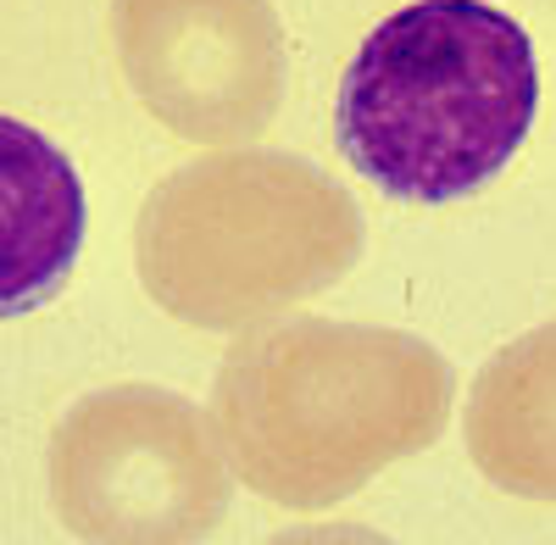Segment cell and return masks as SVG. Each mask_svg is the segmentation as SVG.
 Segmentation results:
<instances>
[{"label":"cell","instance_id":"1","mask_svg":"<svg viewBox=\"0 0 556 545\" xmlns=\"http://www.w3.org/2000/svg\"><path fill=\"white\" fill-rule=\"evenodd\" d=\"M451 362L417 334L290 317L245 334L212 384L235 479L285 512H329L429 451L451 418Z\"/></svg>","mask_w":556,"mask_h":545},{"label":"cell","instance_id":"2","mask_svg":"<svg viewBox=\"0 0 556 545\" xmlns=\"http://www.w3.org/2000/svg\"><path fill=\"white\" fill-rule=\"evenodd\" d=\"M540 106L534 45L490 0H417L362 39L340 84V151L395 201L445 206L518 156Z\"/></svg>","mask_w":556,"mask_h":545},{"label":"cell","instance_id":"3","mask_svg":"<svg viewBox=\"0 0 556 545\" xmlns=\"http://www.w3.org/2000/svg\"><path fill=\"white\" fill-rule=\"evenodd\" d=\"M362 256L356 201L301 156L217 151L167 173L134 217V272L184 329L245 334L340 284Z\"/></svg>","mask_w":556,"mask_h":545},{"label":"cell","instance_id":"4","mask_svg":"<svg viewBox=\"0 0 556 545\" xmlns=\"http://www.w3.org/2000/svg\"><path fill=\"white\" fill-rule=\"evenodd\" d=\"M51 507L78 540H206L235 502L228 451L195 401L156 384L89 390L51 434Z\"/></svg>","mask_w":556,"mask_h":545},{"label":"cell","instance_id":"5","mask_svg":"<svg viewBox=\"0 0 556 545\" xmlns=\"http://www.w3.org/2000/svg\"><path fill=\"white\" fill-rule=\"evenodd\" d=\"M112 56L134 101L190 145H245L285 106L273 0H112Z\"/></svg>","mask_w":556,"mask_h":545},{"label":"cell","instance_id":"6","mask_svg":"<svg viewBox=\"0 0 556 545\" xmlns=\"http://www.w3.org/2000/svg\"><path fill=\"white\" fill-rule=\"evenodd\" d=\"M84 251V185L34 123L0 117V317L45 306Z\"/></svg>","mask_w":556,"mask_h":545},{"label":"cell","instance_id":"7","mask_svg":"<svg viewBox=\"0 0 556 545\" xmlns=\"http://www.w3.org/2000/svg\"><path fill=\"white\" fill-rule=\"evenodd\" d=\"M462 429L495 490L556 507V317L484 362Z\"/></svg>","mask_w":556,"mask_h":545}]
</instances>
